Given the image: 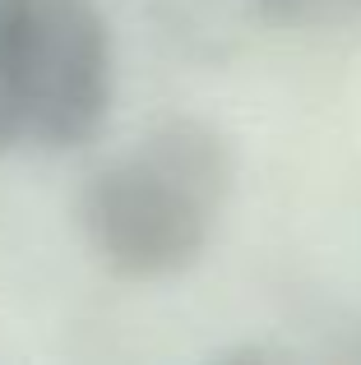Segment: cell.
<instances>
[{
  "mask_svg": "<svg viewBox=\"0 0 361 365\" xmlns=\"http://www.w3.org/2000/svg\"><path fill=\"white\" fill-rule=\"evenodd\" d=\"M232 143L199 116H172L107 158L79 190V236L121 282H167L213 241L232 199Z\"/></svg>",
  "mask_w": 361,
  "mask_h": 365,
  "instance_id": "1",
  "label": "cell"
},
{
  "mask_svg": "<svg viewBox=\"0 0 361 365\" xmlns=\"http://www.w3.org/2000/svg\"><path fill=\"white\" fill-rule=\"evenodd\" d=\"M111 93L116 56L98 0H0V158L88 143Z\"/></svg>",
  "mask_w": 361,
  "mask_h": 365,
  "instance_id": "2",
  "label": "cell"
},
{
  "mask_svg": "<svg viewBox=\"0 0 361 365\" xmlns=\"http://www.w3.org/2000/svg\"><path fill=\"white\" fill-rule=\"evenodd\" d=\"M264 24L292 28V33H320V28L361 24V0H255Z\"/></svg>",
  "mask_w": 361,
  "mask_h": 365,
  "instance_id": "3",
  "label": "cell"
}]
</instances>
